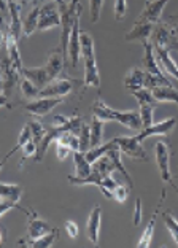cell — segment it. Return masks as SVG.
<instances>
[{
	"instance_id": "1",
	"label": "cell",
	"mask_w": 178,
	"mask_h": 248,
	"mask_svg": "<svg viewBox=\"0 0 178 248\" xmlns=\"http://www.w3.org/2000/svg\"><path fill=\"white\" fill-rule=\"evenodd\" d=\"M92 115L99 116L104 121H116L132 131H142V120L138 110H115L105 104L102 99H97L92 105Z\"/></svg>"
},
{
	"instance_id": "2",
	"label": "cell",
	"mask_w": 178,
	"mask_h": 248,
	"mask_svg": "<svg viewBox=\"0 0 178 248\" xmlns=\"http://www.w3.org/2000/svg\"><path fill=\"white\" fill-rule=\"evenodd\" d=\"M81 56L85 62V84L92 88H100V75L94 53V40L89 33H81Z\"/></svg>"
},
{
	"instance_id": "3",
	"label": "cell",
	"mask_w": 178,
	"mask_h": 248,
	"mask_svg": "<svg viewBox=\"0 0 178 248\" xmlns=\"http://www.w3.org/2000/svg\"><path fill=\"white\" fill-rule=\"evenodd\" d=\"M62 11V22H60V42L59 49L64 54H69V42L72 31H74V24L76 19L78 11H81L80 0H70V3L67 5V8L60 10Z\"/></svg>"
},
{
	"instance_id": "4",
	"label": "cell",
	"mask_w": 178,
	"mask_h": 248,
	"mask_svg": "<svg viewBox=\"0 0 178 248\" xmlns=\"http://www.w3.org/2000/svg\"><path fill=\"white\" fill-rule=\"evenodd\" d=\"M85 81L75 80L72 77H60L56 78L48 86H44L40 91V97H65L72 91H75V88H85Z\"/></svg>"
},
{
	"instance_id": "5",
	"label": "cell",
	"mask_w": 178,
	"mask_h": 248,
	"mask_svg": "<svg viewBox=\"0 0 178 248\" xmlns=\"http://www.w3.org/2000/svg\"><path fill=\"white\" fill-rule=\"evenodd\" d=\"M21 77H22V73L13 67L8 54L3 56L2 58V99H0V102H2L3 107H11L8 104V97L11 95V93H13L16 84L21 83Z\"/></svg>"
},
{
	"instance_id": "6",
	"label": "cell",
	"mask_w": 178,
	"mask_h": 248,
	"mask_svg": "<svg viewBox=\"0 0 178 248\" xmlns=\"http://www.w3.org/2000/svg\"><path fill=\"white\" fill-rule=\"evenodd\" d=\"M154 155H156V164H158L163 182L169 183L178 194V186L175 185L174 178H172V172H170V146L165 142H158L154 146Z\"/></svg>"
},
{
	"instance_id": "7",
	"label": "cell",
	"mask_w": 178,
	"mask_h": 248,
	"mask_svg": "<svg viewBox=\"0 0 178 248\" xmlns=\"http://www.w3.org/2000/svg\"><path fill=\"white\" fill-rule=\"evenodd\" d=\"M62 22V11H60L59 5L54 2L44 3L40 7V18H38V32L54 29V27H60Z\"/></svg>"
},
{
	"instance_id": "8",
	"label": "cell",
	"mask_w": 178,
	"mask_h": 248,
	"mask_svg": "<svg viewBox=\"0 0 178 248\" xmlns=\"http://www.w3.org/2000/svg\"><path fill=\"white\" fill-rule=\"evenodd\" d=\"M26 215H27V235H26V240L24 239L19 240V244H22V242L35 240L38 237H42V235L48 234L49 231L53 229L51 224L48 221H44V219L38 215L35 210H32V208L27 210Z\"/></svg>"
},
{
	"instance_id": "9",
	"label": "cell",
	"mask_w": 178,
	"mask_h": 248,
	"mask_svg": "<svg viewBox=\"0 0 178 248\" xmlns=\"http://www.w3.org/2000/svg\"><path fill=\"white\" fill-rule=\"evenodd\" d=\"M116 145H118V150L122 155L131 157V159H137V161H148V155L145 148L142 146V142H138L137 137H115L113 139Z\"/></svg>"
},
{
	"instance_id": "10",
	"label": "cell",
	"mask_w": 178,
	"mask_h": 248,
	"mask_svg": "<svg viewBox=\"0 0 178 248\" xmlns=\"http://www.w3.org/2000/svg\"><path fill=\"white\" fill-rule=\"evenodd\" d=\"M62 102H64V97H38L35 100H30L29 104H26L24 108L26 111H29L32 116L42 118V116H46L48 113H51L56 107Z\"/></svg>"
},
{
	"instance_id": "11",
	"label": "cell",
	"mask_w": 178,
	"mask_h": 248,
	"mask_svg": "<svg viewBox=\"0 0 178 248\" xmlns=\"http://www.w3.org/2000/svg\"><path fill=\"white\" fill-rule=\"evenodd\" d=\"M21 8H22V5L13 2V0H8V15L3 16V18H8V22H7V19H3V21L7 22L10 37H13L15 40H18V42H19V38L22 37Z\"/></svg>"
},
{
	"instance_id": "12",
	"label": "cell",
	"mask_w": 178,
	"mask_h": 248,
	"mask_svg": "<svg viewBox=\"0 0 178 248\" xmlns=\"http://www.w3.org/2000/svg\"><path fill=\"white\" fill-rule=\"evenodd\" d=\"M175 126H177V118L172 116V118H167L164 121L153 123L151 126H148V127H143L135 137L138 142H143L145 139L153 137V135H169L172 131H174Z\"/></svg>"
},
{
	"instance_id": "13",
	"label": "cell",
	"mask_w": 178,
	"mask_h": 248,
	"mask_svg": "<svg viewBox=\"0 0 178 248\" xmlns=\"http://www.w3.org/2000/svg\"><path fill=\"white\" fill-rule=\"evenodd\" d=\"M153 22H149L147 19H142L138 18L135 22H134V27L131 32H127L124 38L126 42H140L142 45L149 42V38H151V33H153V29H154Z\"/></svg>"
},
{
	"instance_id": "14",
	"label": "cell",
	"mask_w": 178,
	"mask_h": 248,
	"mask_svg": "<svg viewBox=\"0 0 178 248\" xmlns=\"http://www.w3.org/2000/svg\"><path fill=\"white\" fill-rule=\"evenodd\" d=\"M100 226H102V207L94 205V208L89 213L88 223H86V235L89 242L97 247L99 239H100Z\"/></svg>"
},
{
	"instance_id": "15",
	"label": "cell",
	"mask_w": 178,
	"mask_h": 248,
	"mask_svg": "<svg viewBox=\"0 0 178 248\" xmlns=\"http://www.w3.org/2000/svg\"><path fill=\"white\" fill-rule=\"evenodd\" d=\"M80 18H81V11H78L76 19H75V24H74V31H72L70 42H69V59H70V65L74 67V69L78 65V61H80V56H81Z\"/></svg>"
},
{
	"instance_id": "16",
	"label": "cell",
	"mask_w": 178,
	"mask_h": 248,
	"mask_svg": "<svg viewBox=\"0 0 178 248\" xmlns=\"http://www.w3.org/2000/svg\"><path fill=\"white\" fill-rule=\"evenodd\" d=\"M156 59L161 67V70L164 73H169L170 77H174L178 81V64L174 61V58L170 56V51L167 46H154Z\"/></svg>"
},
{
	"instance_id": "17",
	"label": "cell",
	"mask_w": 178,
	"mask_h": 248,
	"mask_svg": "<svg viewBox=\"0 0 178 248\" xmlns=\"http://www.w3.org/2000/svg\"><path fill=\"white\" fill-rule=\"evenodd\" d=\"M174 38H175L174 27H170L169 24H165V22H158L153 29L149 42L153 43V46H167L169 48V45L172 43Z\"/></svg>"
},
{
	"instance_id": "18",
	"label": "cell",
	"mask_w": 178,
	"mask_h": 248,
	"mask_svg": "<svg viewBox=\"0 0 178 248\" xmlns=\"http://www.w3.org/2000/svg\"><path fill=\"white\" fill-rule=\"evenodd\" d=\"M143 46V59H142V67L148 73H151L154 77H159V78H165L164 72L161 70V67L158 64V59H156V53H154V46L151 42H147L142 45Z\"/></svg>"
},
{
	"instance_id": "19",
	"label": "cell",
	"mask_w": 178,
	"mask_h": 248,
	"mask_svg": "<svg viewBox=\"0 0 178 248\" xmlns=\"http://www.w3.org/2000/svg\"><path fill=\"white\" fill-rule=\"evenodd\" d=\"M164 199H165V189L161 191L159 204H158V207H156V210H154V213H153L151 219H149L148 226L145 228L143 234L140 235V239H138V244H137L138 248H149V247H151L153 234H154V228H156V219H158V217H159V212H161V207H163V204H164Z\"/></svg>"
},
{
	"instance_id": "20",
	"label": "cell",
	"mask_w": 178,
	"mask_h": 248,
	"mask_svg": "<svg viewBox=\"0 0 178 248\" xmlns=\"http://www.w3.org/2000/svg\"><path fill=\"white\" fill-rule=\"evenodd\" d=\"M167 2L169 0H147L140 18L153 22V24H158V22H161V18H163V11Z\"/></svg>"
},
{
	"instance_id": "21",
	"label": "cell",
	"mask_w": 178,
	"mask_h": 248,
	"mask_svg": "<svg viewBox=\"0 0 178 248\" xmlns=\"http://www.w3.org/2000/svg\"><path fill=\"white\" fill-rule=\"evenodd\" d=\"M22 77L29 78V80L33 84H37L40 89L48 86V84L53 81L51 77H49V72L46 69V65H43V67H24V70H22Z\"/></svg>"
},
{
	"instance_id": "22",
	"label": "cell",
	"mask_w": 178,
	"mask_h": 248,
	"mask_svg": "<svg viewBox=\"0 0 178 248\" xmlns=\"http://www.w3.org/2000/svg\"><path fill=\"white\" fill-rule=\"evenodd\" d=\"M46 69L49 72V77L51 80H56V78H60L62 77V72L65 69V54L60 51V49H54L49 54V58L46 61Z\"/></svg>"
},
{
	"instance_id": "23",
	"label": "cell",
	"mask_w": 178,
	"mask_h": 248,
	"mask_svg": "<svg viewBox=\"0 0 178 248\" xmlns=\"http://www.w3.org/2000/svg\"><path fill=\"white\" fill-rule=\"evenodd\" d=\"M145 83H147V70L143 67H132L124 78V88L129 93L145 88Z\"/></svg>"
},
{
	"instance_id": "24",
	"label": "cell",
	"mask_w": 178,
	"mask_h": 248,
	"mask_svg": "<svg viewBox=\"0 0 178 248\" xmlns=\"http://www.w3.org/2000/svg\"><path fill=\"white\" fill-rule=\"evenodd\" d=\"M21 197H22V188L19 185H11L5 182L0 185V202L19 204Z\"/></svg>"
},
{
	"instance_id": "25",
	"label": "cell",
	"mask_w": 178,
	"mask_h": 248,
	"mask_svg": "<svg viewBox=\"0 0 178 248\" xmlns=\"http://www.w3.org/2000/svg\"><path fill=\"white\" fill-rule=\"evenodd\" d=\"M59 237V229L58 228H53L49 231L48 234L42 235V237H38L35 240H30V242H22L19 244L21 247H29V248H51L54 245V242L58 240Z\"/></svg>"
},
{
	"instance_id": "26",
	"label": "cell",
	"mask_w": 178,
	"mask_h": 248,
	"mask_svg": "<svg viewBox=\"0 0 178 248\" xmlns=\"http://www.w3.org/2000/svg\"><path fill=\"white\" fill-rule=\"evenodd\" d=\"M158 102H169L178 105V89L175 86H156L151 89Z\"/></svg>"
},
{
	"instance_id": "27",
	"label": "cell",
	"mask_w": 178,
	"mask_h": 248,
	"mask_svg": "<svg viewBox=\"0 0 178 248\" xmlns=\"http://www.w3.org/2000/svg\"><path fill=\"white\" fill-rule=\"evenodd\" d=\"M38 18H40V8L35 5L30 10V13L26 16V19L22 21V37L27 38L38 31Z\"/></svg>"
},
{
	"instance_id": "28",
	"label": "cell",
	"mask_w": 178,
	"mask_h": 248,
	"mask_svg": "<svg viewBox=\"0 0 178 248\" xmlns=\"http://www.w3.org/2000/svg\"><path fill=\"white\" fill-rule=\"evenodd\" d=\"M104 120H100L99 116L92 115L91 118V148H97L104 143V127H105Z\"/></svg>"
},
{
	"instance_id": "29",
	"label": "cell",
	"mask_w": 178,
	"mask_h": 248,
	"mask_svg": "<svg viewBox=\"0 0 178 248\" xmlns=\"http://www.w3.org/2000/svg\"><path fill=\"white\" fill-rule=\"evenodd\" d=\"M29 140H32V129H30V124L29 123H26L24 126H22V129H21V132H19V135H18V142H16V146L13 150L10 151V153H7L3 156V159H2V166L7 162L11 156H13L15 153H18L19 150H22L24 146L27 145V142Z\"/></svg>"
},
{
	"instance_id": "30",
	"label": "cell",
	"mask_w": 178,
	"mask_h": 248,
	"mask_svg": "<svg viewBox=\"0 0 178 248\" xmlns=\"http://www.w3.org/2000/svg\"><path fill=\"white\" fill-rule=\"evenodd\" d=\"M74 161H75V172H76V177H88L89 173L92 172V164L88 161L86 153L81 150L74 151Z\"/></svg>"
},
{
	"instance_id": "31",
	"label": "cell",
	"mask_w": 178,
	"mask_h": 248,
	"mask_svg": "<svg viewBox=\"0 0 178 248\" xmlns=\"http://www.w3.org/2000/svg\"><path fill=\"white\" fill-rule=\"evenodd\" d=\"M105 155H108L110 157H111V161H113V164H115V169L118 172H121L122 173V177H124L126 180H127V185H129V188H132L134 186V182H132V178H131V173L127 172V169L122 166V162H121V151L118 150V148H111V150H108L107 153Z\"/></svg>"
},
{
	"instance_id": "32",
	"label": "cell",
	"mask_w": 178,
	"mask_h": 248,
	"mask_svg": "<svg viewBox=\"0 0 178 248\" xmlns=\"http://www.w3.org/2000/svg\"><path fill=\"white\" fill-rule=\"evenodd\" d=\"M19 88H21V93L22 95L27 99V100H35L40 97V91L42 89L37 86V84H33L29 78L22 77V80L19 83Z\"/></svg>"
},
{
	"instance_id": "33",
	"label": "cell",
	"mask_w": 178,
	"mask_h": 248,
	"mask_svg": "<svg viewBox=\"0 0 178 248\" xmlns=\"http://www.w3.org/2000/svg\"><path fill=\"white\" fill-rule=\"evenodd\" d=\"M56 143H62L65 146H69L72 151H78L80 150V139L75 132H70V131H65L62 132L56 140Z\"/></svg>"
},
{
	"instance_id": "34",
	"label": "cell",
	"mask_w": 178,
	"mask_h": 248,
	"mask_svg": "<svg viewBox=\"0 0 178 248\" xmlns=\"http://www.w3.org/2000/svg\"><path fill=\"white\" fill-rule=\"evenodd\" d=\"M131 94L137 99L138 105H145V104L156 105V104H158V100L154 99V95H153V93H151V89H148V88L135 89V91H132Z\"/></svg>"
},
{
	"instance_id": "35",
	"label": "cell",
	"mask_w": 178,
	"mask_h": 248,
	"mask_svg": "<svg viewBox=\"0 0 178 248\" xmlns=\"http://www.w3.org/2000/svg\"><path fill=\"white\" fill-rule=\"evenodd\" d=\"M140 120H142V129L151 126L154 123V105L151 104H145L140 105Z\"/></svg>"
},
{
	"instance_id": "36",
	"label": "cell",
	"mask_w": 178,
	"mask_h": 248,
	"mask_svg": "<svg viewBox=\"0 0 178 248\" xmlns=\"http://www.w3.org/2000/svg\"><path fill=\"white\" fill-rule=\"evenodd\" d=\"M78 139H80V150L81 151H89L91 150V124H83L80 134H78Z\"/></svg>"
},
{
	"instance_id": "37",
	"label": "cell",
	"mask_w": 178,
	"mask_h": 248,
	"mask_svg": "<svg viewBox=\"0 0 178 248\" xmlns=\"http://www.w3.org/2000/svg\"><path fill=\"white\" fill-rule=\"evenodd\" d=\"M163 218H164V224H165V228L169 229V232L172 235V239H174L175 242V245L178 247V221L170 215L169 212H164L163 213Z\"/></svg>"
},
{
	"instance_id": "38",
	"label": "cell",
	"mask_w": 178,
	"mask_h": 248,
	"mask_svg": "<svg viewBox=\"0 0 178 248\" xmlns=\"http://www.w3.org/2000/svg\"><path fill=\"white\" fill-rule=\"evenodd\" d=\"M29 124H30V129H32V140L37 145H40L42 140L44 139V135H46V132H48V129H44L40 121H29Z\"/></svg>"
},
{
	"instance_id": "39",
	"label": "cell",
	"mask_w": 178,
	"mask_h": 248,
	"mask_svg": "<svg viewBox=\"0 0 178 248\" xmlns=\"http://www.w3.org/2000/svg\"><path fill=\"white\" fill-rule=\"evenodd\" d=\"M104 3H105V0H89V8H91V22H94V24L100 19Z\"/></svg>"
},
{
	"instance_id": "40",
	"label": "cell",
	"mask_w": 178,
	"mask_h": 248,
	"mask_svg": "<svg viewBox=\"0 0 178 248\" xmlns=\"http://www.w3.org/2000/svg\"><path fill=\"white\" fill-rule=\"evenodd\" d=\"M115 19L116 21H121L126 18L127 15V10H129V7H127V0H115Z\"/></svg>"
},
{
	"instance_id": "41",
	"label": "cell",
	"mask_w": 178,
	"mask_h": 248,
	"mask_svg": "<svg viewBox=\"0 0 178 248\" xmlns=\"http://www.w3.org/2000/svg\"><path fill=\"white\" fill-rule=\"evenodd\" d=\"M129 189L127 186H122V185H118L116 186V189L113 191V199L116 202H119V204H124L127 201V197H129Z\"/></svg>"
},
{
	"instance_id": "42",
	"label": "cell",
	"mask_w": 178,
	"mask_h": 248,
	"mask_svg": "<svg viewBox=\"0 0 178 248\" xmlns=\"http://www.w3.org/2000/svg\"><path fill=\"white\" fill-rule=\"evenodd\" d=\"M37 148H38V145L33 142V140H29L27 142V145L22 148V159L19 162V166H22V162H24L27 157H30V156H35L37 155Z\"/></svg>"
},
{
	"instance_id": "43",
	"label": "cell",
	"mask_w": 178,
	"mask_h": 248,
	"mask_svg": "<svg viewBox=\"0 0 178 248\" xmlns=\"http://www.w3.org/2000/svg\"><path fill=\"white\" fill-rule=\"evenodd\" d=\"M64 228L67 231V234H69V237L70 239H76L78 237V224L75 221H72V219H67V221L64 223Z\"/></svg>"
},
{
	"instance_id": "44",
	"label": "cell",
	"mask_w": 178,
	"mask_h": 248,
	"mask_svg": "<svg viewBox=\"0 0 178 248\" xmlns=\"http://www.w3.org/2000/svg\"><path fill=\"white\" fill-rule=\"evenodd\" d=\"M56 153H58V159L59 161H64L69 157V153H74L69 146H65L62 143H56Z\"/></svg>"
},
{
	"instance_id": "45",
	"label": "cell",
	"mask_w": 178,
	"mask_h": 248,
	"mask_svg": "<svg viewBox=\"0 0 178 248\" xmlns=\"http://www.w3.org/2000/svg\"><path fill=\"white\" fill-rule=\"evenodd\" d=\"M140 221H142V202H140V199H137L135 201V212H134V224L138 226Z\"/></svg>"
},
{
	"instance_id": "46",
	"label": "cell",
	"mask_w": 178,
	"mask_h": 248,
	"mask_svg": "<svg viewBox=\"0 0 178 248\" xmlns=\"http://www.w3.org/2000/svg\"><path fill=\"white\" fill-rule=\"evenodd\" d=\"M51 2H54V3H58L60 10H64V8H67V5H69V3H67V2H65V0H51Z\"/></svg>"
},
{
	"instance_id": "47",
	"label": "cell",
	"mask_w": 178,
	"mask_h": 248,
	"mask_svg": "<svg viewBox=\"0 0 178 248\" xmlns=\"http://www.w3.org/2000/svg\"><path fill=\"white\" fill-rule=\"evenodd\" d=\"M2 11H3V16L8 15V0H2Z\"/></svg>"
},
{
	"instance_id": "48",
	"label": "cell",
	"mask_w": 178,
	"mask_h": 248,
	"mask_svg": "<svg viewBox=\"0 0 178 248\" xmlns=\"http://www.w3.org/2000/svg\"><path fill=\"white\" fill-rule=\"evenodd\" d=\"M170 46H172V48H175V49H178V40H177V38H174V40H172Z\"/></svg>"
},
{
	"instance_id": "49",
	"label": "cell",
	"mask_w": 178,
	"mask_h": 248,
	"mask_svg": "<svg viewBox=\"0 0 178 248\" xmlns=\"http://www.w3.org/2000/svg\"><path fill=\"white\" fill-rule=\"evenodd\" d=\"M13 2H16V3H19V5H26L29 0H13Z\"/></svg>"
}]
</instances>
